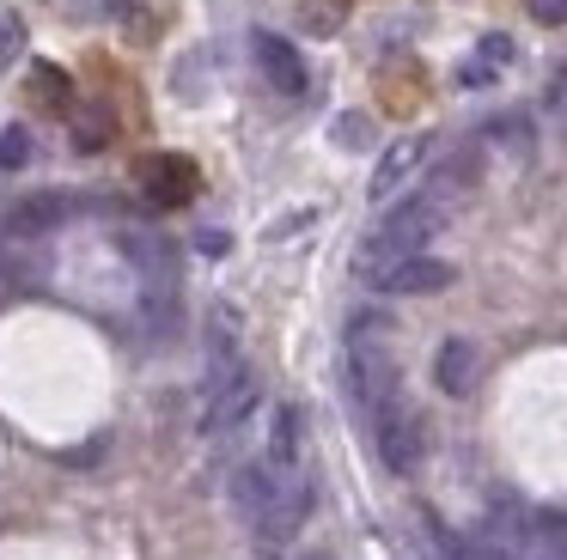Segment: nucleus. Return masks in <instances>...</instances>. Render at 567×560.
<instances>
[{
    "mask_svg": "<svg viewBox=\"0 0 567 560\" xmlns=\"http://www.w3.org/2000/svg\"><path fill=\"white\" fill-rule=\"evenodd\" d=\"M233 511L262 542H287L311 518V487L299 481V469H275L269 457H250L233 469Z\"/></svg>",
    "mask_w": 567,
    "mask_h": 560,
    "instance_id": "nucleus-1",
    "label": "nucleus"
},
{
    "mask_svg": "<svg viewBox=\"0 0 567 560\" xmlns=\"http://www.w3.org/2000/svg\"><path fill=\"white\" fill-rule=\"evenodd\" d=\"M445 226V201L440 195H415V201H403V207H391V214L379 219V226L367 231V243H360V274H379V268H391V262H403V256H421L433 243V231Z\"/></svg>",
    "mask_w": 567,
    "mask_h": 560,
    "instance_id": "nucleus-2",
    "label": "nucleus"
},
{
    "mask_svg": "<svg viewBox=\"0 0 567 560\" xmlns=\"http://www.w3.org/2000/svg\"><path fill=\"white\" fill-rule=\"evenodd\" d=\"M348 384L367 408H384L396 396V353L384 317H354L348 323Z\"/></svg>",
    "mask_w": 567,
    "mask_h": 560,
    "instance_id": "nucleus-3",
    "label": "nucleus"
},
{
    "mask_svg": "<svg viewBox=\"0 0 567 560\" xmlns=\"http://www.w3.org/2000/svg\"><path fill=\"white\" fill-rule=\"evenodd\" d=\"M372 414H379V457H384V469H396V475L421 469V457H427V421H421V408H409L403 396H391L384 408H372Z\"/></svg>",
    "mask_w": 567,
    "mask_h": 560,
    "instance_id": "nucleus-4",
    "label": "nucleus"
},
{
    "mask_svg": "<svg viewBox=\"0 0 567 560\" xmlns=\"http://www.w3.org/2000/svg\"><path fill=\"white\" fill-rule=\"evenodd\" d=\"M452 274H457L452 262H440V256L421 250V256H403V262L379 268V274H372V287L391 292V299H427V292H445V287H452Z\"/></svg>",
    "mask_w": 567,
    "mask_h": 560,
    "instance_id": "nucleus-5",
    "label": "nucleus"
},
{
    "mask_svg": "<svg viewBox=\"0 0 567 560\" xmlns=\"http://www.w3.org/2000/svg\"><path fill=\"white\" fill-rule=\"evenodd\" d=\"M257 408V377L238 365V372H226V377H214L208 384V402H202V433H226V426H238L245 414Z\"/></svg>",
    "mask_w": 567,
    "mask_h": 560,
    "instance_id": "nucleus-6",
    "label": "nucleus"
},
{
    "mask_svg": "<svg viewBox=\"0 0 567 560\" xmlns=\"http://www.w3.org/2000/svg\"><path fill=\"white\" fill-rule=\"evenodd\" d=\"M250 55H257V68H262V80L275 85V92H287V97H299L311 85V73H306V55H299L287 37H275V31H257L250 37Z\"/></svg>",
    "mask_w": 567,
    "mask_h": 560,
    "instance_id": "nucleus-7",
    "label": "nucleus"
},
{
    "mask_svg": "<svg viewBox=\"0 0 567 560\" xmlns=\"http://www.w3.org/2000/svg\"><path fill=\"white\" fill-rule=\"evenodd\" d=\"M141 189L159 207H184L196 195V165L177 153H153V158H141Z\"/></svg>",
    "mask_w": 567,
    "mask_h": 560,
    "instance_id": "nucleus-8",
    "label": "nucleus"
},
{
    "mask_svg": "<svg viewBox=\"0 0 567 560\" xmlns=\"http://www.w3.org/2000/svg\"><path fill=\"white\" fill-rule=\"evenodd\" d=\"M433 384L445 390V396H470V390L482 384V348L464 335H452L440 353H433Z\"/></svg>",
    "mask_w": 567,
    "mask_h": 560,
    "instance_id": "nucleus-9",
    "label": "nucleus"
},
{
    "mask_svg": "<svg viewBox=\"0 0 567 560\" xmlns=\"http://www.w3.org/2000/svg\"><path fill=\"white\" fill-rule=\"evenodd\" d=\"M421 158H427V134H403V141L379 158V170H372V201H391V195L421 170Z\"/></svg>",
    "mask_w": 567,
    "mask_h": 560,
    "instance_id": "nucleus-10",
    "label": "nucleus"
},
{
    "mask_svg": "<svg viewBox=\"0 0 567 560\" xmlns=\"http://www.w3.org/2000/svg\"><path fill=\"white\" fill-rule=\"evenodd\" d=\"M68 207H74V195L68 189H43V195H25V201L7 207V226L13 231H50L68 219Z\"/></svg>",
    "mask_w": 567,
    "mask_h": 560,
    "instance_id": "nucleus-11",
    "label": "nucleus"
},
{
    "mask_svg": "<svg viewBox=\"0 0 567 560\" xmlns=\"http://www.w3.org/2000/svg\"><path fill=\"white\" fill-rule=\"evenodd\" d=\"M299 445H306V414L293 408V402H281L269 421V450L262 457L275 463V469H299Z\"/></svg>",
    "mask_w": 567,
    "mask_h": 560,
    "instance_id": "nucleus-12",
    "label": "nucleus"
},
{
    "mask_svg": "<svg viewBox=\"0 0 567 560\" xmlns=\"http://www.w3.org/2000/svg\"><path fill=\"white\" fill-rule=\"evenodd\" d=\"M506 61H513V37H482L476 55L464 61V73H457V80H464V85H488Z\"/></svg>",
    "mask_w": 567,
    "mask_h": 560,
    "instance_id": "nucleus-13",
    "label": "nucleus"
},
{
    "mask_svg": "<svg viewBox=\"0 0 567 560\" xmlns=\"http://www.w3.org/2000/svg\"><path fill=\"white\" fill-rule=\"evenodd\" d=\"M31 165V128L13 122V128H0V170H25Z\"/></svg>",
    "mask_w": 567,
    "mask_h": 560,
    "instance_id": "nucleus-14",
    "label": "nucleus"
},
{
    "mask_svg": "<svg viewBox=\"0 0 567 560\" xmlns=\"http://www.w3.org/2000/svg\"><path fill=\"white\" fill-rule=\"evenodd\" d=\"M19 55H25V19H19L13 7H0V68L19 61Z\"/></svg>",
    "mask_w": 567,
    "mask_h": 560,
    "instance_id": "nucleus-15",
    "label": "nucleus"
},
{
    "mask_svg": "<svg viewBox=\"0 0 567 560\" xmlns=\"http://www.w3.org/2000/svg\"><path fill=\"white\" fill-rule=\"evenodd\" d=\"M299 19H306V31L330 37L336 24H342V0H306V7H299Z\"/></svg>",
    "mask_w": 567,
    "mask_h": 560,
    "instance_id": "nucleus-16",
    "label": "nucleus"
},
{
    "mask_svg": "<svg viewBox=\"0 0 567 560\" xmlns=\"http://www.w3.org/2000/svg\"><path fill=\"white\" fill-rule=\"evenodd\" d=\"M330 134H336L342 146H367V141H372V122H367V116H342Z\"/></svg>",
    "mask_w": 567,
    "mask_h": 560,
    "instance_id": "nucleus-17",
    "label": "nucleus"
},
{
    "mask_svg": "<svg viewBox=\"0 0 567 560\" xmlns=\"http://www.w3.org/2000/svg\"><path fill=\"white\" fill-rule=\"evenodd\" d=\"M537 24H567V0H525Z\"/></svg>",
    "mask_w": 567,
    "mask_h": 560,
    "instance_id": "nucleus-18",
    "label": "nucleus"
},
{
    "mask_svg": "<svg viewBox=\"0 0 567 560\" xmlns=\"http://www.w3.org/2000/svg\"><path fill=\"white\" fill-rule=\"evenodd\" d=\"M549 104H555V110H567V68L555 73V85H549Z\"/></svg>",
    "mask_w": 567,
    "mask_h": 560,
    "instance_id": "nucleus-19",
    "label": "nucleus"
},
{
    "mask_svg": "<svg viewBox=\"0 0 567 560\" xmlns=\"http://www.w3.org/2000/svg\"><path fill=\"white\" fill-rule=\"evenodd\" d=\"M287 560H336V554H323V548H306V554H287Z\"/></svg>",
    "mask_w": 567,
    "mask_h": 560,
    "instance_id": "nucleus-20",
    "label": "nucleus"
}]
</instances>
